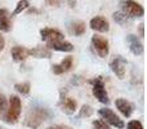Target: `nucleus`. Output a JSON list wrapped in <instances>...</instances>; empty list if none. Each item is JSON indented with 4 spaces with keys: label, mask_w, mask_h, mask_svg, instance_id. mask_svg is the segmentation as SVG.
Listing matches in <instances>:
<instances>
[{
    "label": "nucleus",
    "mask_w": 147,
    "mask_h": 129,
    "mask_svg": "<svg viewBox=\"0 0 147 129\" xmlns=\"http://www.w3.org/2000/svg\"><path fill=\"white\" fill-rule=\"evenodd\" d=\"M41 39L48 43H54V41H63L65 36L61 31L56 30V28H43L40 31Z\"/></svg>",
    "instance_id": "nucleus-8"
},
{
    "label": "nucleus",
    "mask_w": 147,
    "mask_h": 129,
    "mask_svg": "<svg viewBox=\"0 0 147 129\" xmlns=\"http://www.w3.org/2000/svg\"><path fill=\"white\" fill-rule=\"evenodd\" d=\"M47 4H51V5H58L59 1H47Z\"/></svg>",
    "instance_id": "nucleus-29"
},
{
    "label": "nucleus",
    "mask_w": 147,
    "mask_h": 129,
    "mask_svg": "<svg viewBox=\"0 0 147 129\" xmlns=\"http://www.w3.org/2000/svg\"><path fill=\"white\" fill-rule=\"evenodd\" d=\"M21 112H22L21 98L18 96H10L7 109V115H5V122L9 123V124H16L20 119Z\"/></svg>",
    "instance_id": "nucleus-2"
},
{
    "label": "nucleus",
    "mask_w": 147,
    "mask_h": 129,
    "mask_svg": "<svg viewBox=\"0 0 147 129\" xmlns=\"http://www.w3.org/2000/svg\"><path fill=\"white\" fill-rule=\"evenodd\" d=\"M74 63V58L72 56H67L62 59V62L59 65H53L52 66V71H53L56 75H62V74L67 72V71L71 70Z\"/></svg>",
    "instance_id": "nucleus-12"
},
{
    "label": "nucleus",
    "mask_w": 147,
    "mask_h": 129,
    "mask_svg": "<svg viewBox=\"0 0 147 129\" xmlns=\"http://www.w3.org/2000/svg\"><path fill=\"white\" fill-rule=\"evenodd\" d=\"M128 61L121 56H115V58L110 62V68L111 71L117 76L119 79L125 78V67H127Z\"/></svg>",
    "instance_id": "nucleus-7"
},
{
    "label": "nucleus",
    "mask_w": 147,
    "mask_h": 129,
    "mask_svg": "<svg viewBox=\"0 0 147 129\" xmlns=\"http://www.w3.org/2000/svg\"><path fill=\"white\" fill-rule=\"evenodd\" d=\"M12 16L9 14L7 9H3L0 8V31L3 32H9L12 30V20H10Z\"/></svg>",
    "instance_id": "nucleus-13"
},
{
    "label": "nucleus",
    "mask_w": 147,
    "mask_h": 129,
    "mask_svg": "<svg viewBox=\"0 0 147 129\" xmlns=\"http://www.w3.org/2000/svg\"><path fill=\"white\" fill-rule=\"evenodd\" d=\"M4 45H5V40H4V36L0 34V52L4 49Z\"/></svg>",
    "instance_id": "nucleus-27"
},
{
    "label": "nucleus",
    "mask_w": 147,
    "mask_h": 129,
    "mask_svg": "<svg viewBox=\"0 0 147 129\" xmlns=\"http://www.w3.org/2000/svg\"><path fill=\"white\" fill-rule=\"evenodd\" d=\"M61 106H62V110H63V112H66V114L71 115L75 112L76 107H78V103H76V101L74 98H62V102H61Z\"/></svg>",
    "instance_id": "nucleus-18"
},
{
    "label": "nucleus",
    "mask_w": 147,
    "mask_h": 129,
    "mask_svg": "<svg viewBox=\"0 0 147 129\" xmlns=\"http://www.w3.org/2000/svg\"><path fill=\"white\" fill-rule=\"evenodd\" d=\"M127 129H143V125L140 120H132L128 123Z\"/></svg>",
    "instance_id": "nucleus-24"
},
{
    "label": "nucleus",
    "mask_w": 147,
    "mask_h": 129,
    "mask_svg": "<svg viewBox=\"0 0 147 129\" xmlns=\"http://www.w3.org/2000/svg\"><path fill=\"white\" fill-rule=\"evenodd\" d=\"M92 125H93L94 129H110V127L103 120H94V122L92 123Z\"/></svg>",
    "instance_id": "nucleus-23"
},
{
    "label": "nucleus",
    "mask_w": 147,
    "mask_h": 129,
    "mask_svg": "<svg viewBox=\"0 0 147 129\" xmlns=\"http://www.w3.org/2000/svg\"><path fill=\"white\" fill-rule=\"evenodd\" d=\"M85 22H83V21H75L69 25V31L74 36H81L85 32Z\"/></svg>",
    "instance_id": "nucleus-17"
},
{
    "label": "nucleus",
    "mask_w": 147,
    "mask_h": 129,
    "mask_svg": "<svg viewBox=\"0 0 147 129\" xmlns=\"http://www.w3.org/2000/svg\"><path fill=\"white\" fill-rule=\"evenodd\" d=\"M89 83L92 84V92H93V96L98 99L101 103H106L109 105L110 103V99H109V94L106 92V88H105V81L101 76L96 79H92Z\"/></svg>",
    "instance_id": "nucleus-3"
},
{
    "label": "nucleus",
    "mask_w": 147,
    "mask_h": 129,
    "mask_svg": "<svg viewBox=\"0 0 147 129\" xmlns=\"http://www.w3.org/2000/svg\"><path fill=\"white\" fill-rule=\"evenodd\" d=\"M127 43H128V45H129L130 52H132L134 56H142L143 54V51H145L143 44L136 35H133V34L128 35L127 36Z\"/></svg>",
    "instance_id": "nucleus-9"
},
{
    "label": "nucleus",
    "mask_w": 147,
    "mask_h": 129,
    "mask_svg": "<svg viewBox=\"0 0 147 129\" xmlns=\"http://www.w3.org/2000/svg\"><path fill=\"white\" fill-rule=\"evenodd\" d=\"M10 54H12V58L14 59V61L22 62V61H25V59L28 57V49L17 45V47H13V48H12Z\"/></svg>",
    "instance_id": "nucleus-15"
},
{
    "label": "nucleus",
    "mask_w": 147,
    "mask_h": 129,
    "mask_svg": "<svg viewBox=\"0 0 147 129\" xmlns=\"http://www.w3.org/2000/svg\"><path fill=\"white\" fill-rule=\"evenodd\" d=\"M112 17H114L115 22L119 23L120 26H127L129 25L130 22H132V20H130L129 17H128L127 14H125L123 10H119V12H115L114 14H112Z\"/></svg>",
    "instance_id": "nucleus-19"
},
{
    "label": "nucleus",
    "mask_w": 147,
    "mask_h": 129,
    "mask_svg": "<svg viewBox=\"0 0 147 129\" xmlns=\"http://www.w3.org/2000/svg\"><path fill=\"white\" fill-rule=\"evenodd\" d=\"M115 106L125 118H129L134 111V105L125 98H117L115 101Z\"/></svg>",
    "instance_id": "nucleus-11"
},
{
    "label": "nucleus",
    "mask_w": 147,
    "mask_h": 129,
    "mask_svg": "<svg viewBox=\"0 0 147 129\" xmlns=\"http://www.w3.org/2000/svg\"><path fill=\"white\" fill-rule=\"evenodd\" d=\"M93 112H94V110L92 109L89 105H84V106L80 109L79 115H80L81 118H89V116H92V115H93Z\"/></svg>",
    "instance_id": "nucleus-22"
},
{
    "label": "nucleus",
    "mask_w": 147,
    "mask_h": 129,
    "mask_svg": "<svg viewBox=\"0 0 147 129\" xmlns=\"http://www.w3.org/2000/svg\"><path fill=\"white\" fill-rule=\"evenodd\" d=\"M92 45H93L94 51L97 52V54H98L101 58L107 57L109 51H110L107 39H105L103 36H101V35H93L92 36Z\"/></svg>",
    "instance_id": "nucleus-6"
},
{
    "label": "nucleus",
    "mask_w": 147,
    "mask_h": 129,
    "mask_svg": "<svg viewBox=\"0 0 147 129\" xmlns=\"http://www.w3.org/2000/svg\"><path fill=\"white\" fill-rule=\"evenodd\" d=\"M28 5H30V3L27 1V0H21V1H18L17 7H16L14 12H13L12 16H16V14H20V13H22L25 9H27Z\"/></svg>",
    "instance_id": "nucleus-21"
},
{
    "label": "nucleus",
    "mask_w": 147,
    "mask_h": 129,
    "mask_svg": "<svg viewBox=\"0 0 147 129\" xmlns=\"http://www.w3.org/2000/svg\"><path fill=\"white\" fill-rule=\"evenodd\" d=\"M121 5H123V12H124L130 20H132V18H141L145 16V9H143V7L140 3L128 0V1H123Z\"/></svg>",
    "instance_id": "nucleus-4"
},
{
    "label": "nucleus",
    "mask_w": 147,
    "mask_h": 129,
    "mask_svg": "<svg viewBox=\"0 0 147 129\" xmlns=\"http://www.w3.org/2000/svg\"><path fill=\"white\" fill-rule=\"evenodd\" d=\"M90 28L94 31H98V32H107L110 30V23L109 21L105 17H101V16H97V17L92 18L90 20Z\"/></svg>",
    "instance_id": "nucleus-10"
},
{
    "label": "nucleus",
    "mask_w": 147,
    "mask_h": 129,
    "mask_svg": "<svg viewBox=\"0 0 147 129\" xmlns=\"http://www.w3.org/2000/svg\"><path fill=\"white\" fill-rule=\"evenodd\" d=\"M30 88H31V85H30V83H28V81H25V83H17L14 85L16 91H17L18 93L23 94V96H26V94L30 93Z\"/></svg>",
    "instance_id": "nucleus-20"
},
{
    "label": "nucleus",
    "mask_w": 147,
    "mask_h": 129,
    "mask_svg": "<svg viewBox=\"0 0 147 129\" xmlns=\"http://www.w3.org/2000/svg\"><path fill=\"white\" fill-rule=\"evenodd\" d=\"M140 36L141 38L145 36V25H143V23H141L140 25Z\"/></svg>",
    "instance_id": "nucleus-28"
},
{
    "label": "nucleus",
    "mask_w": 147,
    "mask_h": 129,
    "mask_svg": "<svg viewBox=\"0 0 147 129\" xmlns=\"http://www.w3.org/2000/svg\"><path fill=\"white\" fill-rule=\"evenodd\" d=\"M0 129H1V128H0Z\"/></svg>",
    "instance_id": "nucleus-30"
},
{
    "label": "nucleus",
    "mask_w": 147,
    "mask_h": 129,
    "mask_svg": "<svg viewBox=\"0 0 147 129\" xmlns=\"http://www.w3.org/2000/svg\"><path fill=\"white\" fill-rule=\"evenodd\" d=\"M28 56H32L35 58H51L52 52L47 47H36V48L28 49Z\"/></svg>",
    "instance_id": "nucleus-16"
},
{
    "label": "nucleus",
    "mask_w": 147,
    "mask_h": 129,
    "mask_svg": "<svg viewBox=\"0 0 147 129\" xmlns=\"http://www.w3.org/2000/svg\"><path fill=\"white\" fill-rule=\"evenodd\" d=\"M49 116H51V114H49V111L47 109H44V107H34L26 115L25 125L31 129H36L38 127H40L41 123L48 120Z\"/></svg>",
    "instance_id": "nucleus-1"
},
{
    "label": "nucleus",
    "mask_w": 147,
    "mask_h": 129,
    "mask_svg": "<svg viewBox=\"0 0 147 129\" xmlns=\"http://www.w3.org/2000/svg\"><path fill=\"white\" fill-rule=\"evenodd\" d=\"M99 116L103 119V122L106 123L107 125H112V127L117 128V129H123L125 127L124 122H123L121 119H120L119 116H117L116 114H115L112 110L110 109H101L98 111Z\"/></svg>",
    "instance_id": "nucleus-5"
},
{
    "label": "nucleus",
    "mask_w": 147,
    "mask_h": 129,
    "mask_svg": "<svg viewBox=\"0 0 147 129\" xmlns=\"http://www.w3.org/2000/svg\"><path fill=\"white\" fill-rule=\"evenodd\" d=\"M8 109V99L3 93H0V112H4Z\"/></svg>",
    "instance_id": "nucleus-25"
},
{
    "label": "nucleus",
    "mask_w": 147,
    "mask_h": 129,
    "mask_svg": "<svg viewBox=\"0 0 147 129\" xmlns=\"http://www.w3.org/2000/svg\"><path fill=\"white\" fill-rule=\"evenodd\" d=\"M47 129H72L69 125H63V124H58V125H52V127H48Z\"/></svg>",
    "instance_id": "nucleus-26"
},
{
    "label": "nucleus",
    "mask_w": 147,
    "mask_h": 129,
    "mask_svg": "<svg viewBox=\"0 0 147 129\" xmlns=\"http://www.w3.org/2000/svg\"><path fill=\"white\" fill-rule=\"evenodd\" d=\"M47 48L51 51V49H54V51L58 52H72L74 51V45L69 41H54V43H48L47 44Z\"/></svg>",
    "instance_id": "nucleus-14"
}]
</instances>
